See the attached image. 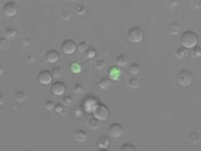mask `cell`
Returning a JSON list of instances; mask_svg holds the SVG:
<instances>
[{"label":"cell","instance_id":"3","mask_svg":"<svg viewBox=\"0 0 201 151\" xmlns=\"http://www.w3.org/2000/svg\"><path fill=\"white\" fill-rule=\"evenodd\" d=\"M176 79L178 84L181 85L189 86L193 80L192 73L187 69H183L180 70L177 74Z\"/></svg>","mask_w":201,"mask_h":151},{"label":"cell","instance_id":"17","mask_svg":"<svg viewBox=\"0 0 201 151\" xmlns=\"http://www.w3.org/2000/svg\"><path fill=\"white\" fill-rule=\"evenodd\" d=\"M163 3L165 8L168 10H175L180 6V2L178 1H165Z\"/></svg>","mask_w":201,"mask_h":151},{"label":"cell","instance_id":"40","mask_svg":"<svg viewBox=\"0 0 201 151\" xmlns=\"http://www.w3.org/2000/svg\"><path fill=\"white\" fill-rule=\"evenodd\" d=\"M82 111L80 110H77L76 111L75 113L76 114V116H77V117H78V116H81L82 115Z\"/></svg>","mask_w":201,"mask_h":151},{"label":"cell","instance_id":"37","mask_svg":"<svg viewBox=\"0 0 201 151\" xmlns=\"http://www.w3.org/2000/svg\"><path fill=\"white\" fill-rule=\"evenodd\" d=\"M74 91L76 93H82L83 91V87L82 85L80 83L76 84L74 87Z\"/></svg>","mask_w":201,"mask_h":151},{"label":"cell","instance_id":"29","mask_svg":"<svg viewBox=\"0 0 201 151\" xmlns=\"http://www.w3.org/2000/svg\"><path fill=\"white\" fill-rule=\"evenodd\" d=\"M74 11L78 15H82L86 13V8L84 5L82 4H79L75 8Z\"/></svg>","mask_w":201,"mask_h":151},{"label":"cell","instance_id":"12","mask_svg":"<svg viewBox=\"0 0 201 151\" xmlns=\"http://www.w3.org/2000/svg\"><path fill=\"white\" fill-rule=\"evenodd\" d=\"M98 103V101L94 97H89L85 100L84 107L87 112L92 113L94 108Z\"/></svg>","mask_w":201,"mask_h":151},{"label":"cell","instance_id":"31","mask_svg":"<svg viewBox=\"0 0 201 151\" xmlns=\"http://www.w3.org/2000/svg\"><path fill=\"white\" fill-rule=\"evenodd\" d=\"M128 85L130 88H136L139 85V81L134 77L131 78L128 80Z\"/></svg>","mask_w":201,"mask_h":151},{"label":"cell","instance_id":"21","mask_svg":"<svg viewBox=\"0 0 201 151\" xmlns=\"http://www.w3.org/2000/svg\"><path fill=\"white\" fill-rule=\"evenodd\" d=\"M100 125V120L95 117L90 118L88 122V126L89 128L92 130L97 129Z\"/></svg>","mask_w":201,"mask_h":151},{"label":"cell","instance_id":"23","mask_svg":"<svg viewBox=\"0 0 201 151\" xmlns=\"http://www.w3.org/2000/svg\"><path fill=\"white\" fill-rule=\"evenodd\" d=\"M140 67L139 64L136 63H133L129 66V72L130 74L134 75H136L139 73L140 71Z\"/></svg>","mask_w":201,"mask_h":151},{"label":"cell","instance_id":"35","mask_svg":"<svg viewBox=\"0 0 201 151\" xmlns=\"http://www.w3.org/2000/svg\"><path fill=\"white\" fill-rule=\"evenodd\" d=\"M55 105L54 102L52 101H47L45 104V109L49 111L53 110H54Z\"/></svg>","mask_w":201,"mask_h":151},{"label":"cell","instance_id":"4","mask_svg":"<svg viewBox=\"0 0 201 151\" xmlns=\"http://www.w3.org/2000/svg\"><path fill=\"white\" fill-rule=\"evenodd\" d=\"M143 32L138 27H133L128 31L129 40L134 43H138L142 40Z\"/></svg>","mask_w":201,"mask_h":151},{"label":"cell","instance_id":"36","mask_svg":"<svg viewBox=\"0 0 201 151\" xmlns=\"http://www.w3.org/2000/svg\"><path fill=\"white\" fill-rule=\"evenodd\" d=\"M106 63L105 61L102 60H98L96 62L95 67L98 70H102L105 67Z\"/></svg>","mask_w":201,"mask_h":151},{"label":"cell","instance_id":"11","mask_svg":"<svg viewBox=\"0 0 201 151\" xmlns=\"http://www.w3.org/2000/svg\"><path fill=\"white\" fill-rule=\"evenodd\" d=\"M60 58V54L57 50H49L46 52L45 59L50 63H55L59 60Z\"/></svg>","mask_w":201,"mask_h":151},{"label":"cell","instance_id":"13","mask_svg":"<svg viewBox=\"0 0 201 151\" xmlns=\"http://www.w3.org/2000/svg\"><path fill=\"white\" fill-rule=\"evenodd\" d=\"M110 142V139L109 136L107 135H103L99 138L97 142V145L100 149H107Z\"/></svg>","mask_w":201,"mask_h":151},{"label":"cell","instance_id":"19","mask_svg":"<svg viewBox=\"0 0 201 151\" xmlns=\"http://www.w3.org/2000/svg\"><path fill=\"white\" fill-rule=\"evenodd\" d=\"M69 68L70 71L73 74H79L82 70V66L76 61H73L70 64Z\"/></svg>","mask_w":201,"mask_h":151},{"label":"cell","instance_id":"15","mask_svg":"<svg viewBox=\"0 0 201 151\" xmlns=\"http://www.w3.org/2000/svg\"><path fill=\"white\" fill-rule=\"evenodd\" d=\"M129 60V57L125 54H121L117 56L115 60V62L117 65L119 67H123L125 66Z\"/></svg>","mask_w":201,"mask_h":151},{"label":"cell","instance_id":"41","mask_svg":"<svg viewBox=\"0 0 201 151\" xmlns=\"http://www.w3.org/2000/svg\"><path fill=\"white\" fill-rule=\"evenodd\" d=\"M99 151H107V149H100L99 150Z\"/></svg>","mask_w":201,"mask_h":151},{"label":"cell","instance_id":"2","mask_svg":"<svg viewBox=\"0 0 201 151\" xmlns=\"http://www.w3.org/2000/svg\"><path fill=\"white\" fill-rule=\"evenodd\" d=\"M94 117L100 121H105L109 115V110L108 107L104 104L98 103L93 110Z\"/></svg>","mask_w":201,"mask_h":151},{"label":"cell","instance_id":"1","mask_svg":"<svg viewBox=\"0 0 201 151\" xmlns=\"http://www.w3.org/2000/svg\"><path fill=\"white\" fill-rule=\"evenodd\" d=\"M181 41L182 45L186 49L193 48L198 42V36L194 31L187 30L182 34Z\"/></svg>","mask_w":201,"mask_h":151},{"label":"cell","instance_id":"10","mask_svg":"<svg viewBox=\"0 0 201 151\" xmlns=\"http://www.w3.org/2000/svg\"><path fill=\"white\" fill-rule=\"evenodd\" d=\"M109 78L114 81H119L121 77V70L117 66H112L108 70Z\"/></svg>","mask_w":201,"mask_h":151},{"label":"cell","instance_id":"28","mask_svg":"<svg viewBox=\"0 0 201 151\" xmlns=\"http://www.w3.org/2000/svg\"><path fill=\"white\" fill-rule=\"evenodd\" d=\"M97 54V50L93 46H90L88 48L86 51V55L89 59H93L96 56Z\"/></svg>","mask_w":201,"mask_h":151},{"label":"cell","instance_id":"8","mask_svg":"<svg viewBox=\"0 0 201 151\" xmlns=\"http://www.w3.org/2000/svg\"><path fill=\"white\" fill-rule=\"evenodd\" d=\"M109 131L111 135L114 138L121 137L124 132L122 125L118 123H114L111 124L109 128Z\"/></svg>","mask_w":201,"mask_h":151},{"label":"cell","instance_id":"14","mask_svg":"<svg viewBox=\"0 0 201 151\" xmlns=\"http://www.w3.org/2000/svg\"><path fill=\"white\" fill-rule=\"evenodd\" d=\"M73 137L76 141L81 143L86 141L88 136L86 131L80 130L75 132Z\"/></svg>","mask_w":201,"mask_h":151},{"label":"cell","instance_id":"9","mask_svg":"<svg viewBox=\"0 0 201 151\" xmlns=\"http://www.w3.org/2000/svg\"><path fill=\"white\" fill-rule=\"evenodd\" d=\"M65 84L62 81H55L52 84L51 87V92L55 95H62L65 93Z\"/></svg>","mask_w":201,"mask_h":151},{"label":"cell","instance_id":"27","mask_svg":"<svg viewBox=\"0 0 201 151\" xmlns=\"http://www.w3.org/2000/svg\"><path fill=\"white\" fill-rule=\"evenodd\" d=\"M136 149L135 145L129 143H125L121 148V150L122 151H136Z\"/></svg>","mask_w":201,"mask_h":151},{"label":"cell","instance_id":"33","mask_svg":"<svg viewBox=\"0 0 201 151\" xmlns=\"http://www.w3.org/2000/svg\"><path fill=\"white\" fill-rule=\"evenodd\" d=\"M78 50L81 53H83V52H86V50L88 49L87 48V44L86 41H81L78 45L77 46Z\"/></svg>","mask_w":201,"mask_h":151},{"label":"cell","instance_id":"25","mask_svg":"<svg viewBox=\"0 0 201 151\" xmlns=\"http://www.w3.org/2000/svg\"><path fill=\"white\" fill-rule=\"evenodd\" d=\"M63 104H57L55 105L54 110L57 113L60 114L62 116H64L66 114L65 108Z\"/></svg>","mask_w":201,"mask_h":151},{"label":"cell","instance_id":"20","mask_svg":"<svg viewBox=\"0 0 201 151\" xmlns=\"http://www.w3.org/2000/svg\"><path fill=\"white\" fill-rule=\"evenodd\" d=\"M27 97L26 94L23 91H18L14 94L15 100L19 102H22L26 100Z\"/></svg>","mask_w":201,"mask_h":151},{"label":"cell","instance_id":"5","mask_svg":"<svg viewBox=\"0 0 201 151\" xmlns=\"http://www.w3.org/2000/svg\"><path fill=\"white\" fill-rule=\"evenodd\" d=\"M37 79L40 83L44 85H48L52 82L53 76L50 70H44L39 73Z\"/></svg>","mask_w":201,"mask_h":151},{"label":"cell","instance_id":"18","mask_svg":"<svg viewBox=\"0 0 201 151\" xmlns=\"http://www.w3.org/2000/svg\"><path fill=\"white\" fill-rule=\"evenodd\" d=\"M17 34L16 29L13 27H9L6 28L4 31V35L5 38L9 40L13 39Z\"/></svg>","mask_w":201,"mask_h":151},{"label":"cell","instance_id":"7","mask_svg":"<svg viewBox=\"0 0 201 151\" xmlns=\"http://www.w3.org/2000/svg\"><path fill=\"white\" fill-rule=\"evenodd\" d=\"M18 9L17 3L14 2H9L4 4L3 6V11L7 16L12 17L16 15Z\"/></svg>","mask_w":201,"mask_h":151},{"label":"cell","instance_id":"32","mask_svg":"<svg viewBox=\"0 0 201 151\" xmlns=\"http://www.w3.org/2000/svg\"><path fill=\"white\" fill-rule=\"evenodd\" d=\"M192 54L194 58H198L201 56V48L200 47L196 46L192 50Z\"/></svg>","mask_w":201,"mask_h":151},{"label":"cell","instance_id":"22","mask_svg":"<svg viewBox=\"0 0 201 151\" xmlns=\"http://www.w3.org/2000/svg\"><path fill=\"white\" fill-rule=\"evenodd\" d=\"M180 31V24L176 22H173L171 24L170 33L173 35H177Z\"/></svg>","mask_w":201,"mask_h":151},{"label":"cell","instance_id":"39","mask_svg":"<svg viewBox=\"0 0 201 151\" xmlns=\"http://www.w3.org/2000/svg\"><path fill=\"white\" fill-rule=\"evenodd\" d=\"M6 45V41L5 38L3 37L0 38V49L1 50L4 49Z\"/></svg>","mask_w":201,"mask_h":151},{"label":"cell","instance_id":"26","mask_svg":"<svg viewBox=\"0 0 201 151\" xmlns=\"http://www.w3.org/2000/svg\"><path fill=\"white\" fill-rule=\"evenodd\" d=\"M111 84L109 79L106 78H103L99 82V87L102 89H107L110 86Z\"/></svg>","mask_w":201,"mask_h":151},{"label":"cell","instance_id":"38","mask_svg":"<svg viewBox=\"0 0 201 151\" xmlns=\"http://www.w3.org/2000/svg\"><path fill=\"white\" fill-rule=\"evenodd\" d=\"M71 15L70 13L66 11H62L61 13V17L62 20H70Z\"/></svg>","mask_w":201,"mask_h":151},{"label":"cell","instance_id":"24","mask_svg":"<svg viewBox=\"0 0 201 151\" xmlns=\"http://www.w3.org/2000/svg\"><path fill=\"white\" fill-rule=\"evenodd\" d=\"M51 72L53 77L56 79H58L62 75V69L60 67H58V66L52 68Z\"/></svg>","mask_w":201,"mask_h":151},{"label":"cell","instance_id":"16","mask_svg":"<svg viewBox=\"0 0 201 151\" xmlns=\"http://www.w3.org/2000/svg\"><path fill=\"white\" fill-rule=\"evenodd\" d=\"M175 54L178 59H185L187 56L188 54L187 49L183 46L178 47L176 48Z\"/></svg>","mask_w":201,"mask_h":151},{"label":"cell","instance_id":"30","mask_svg":"<svg viewBox=\"0 0 201 151\" xmlns=\"http://www.w3.org/2000/svg\"><path fill=\"white\" fill-rule=\"evenodd\" d=\"M188 139L189 142L192 144H196L199 141V138L196 132L191 133L189 136Z\"/></svg>","mask_w":201,"mask_h":151},{"label":"cell","instance_id":"6","mask_svg":"<svg viewBox=\"0 0 201 151\" xmlns=\"http://www.w3.org/2000/svg\"><path fill=\"white\" fill-rule=\"evenodd\" d=\"M77 48L76 42L73 40H70L63 41L61 47L62 52L67 55H71L74 53Z\"/></svg>","mask_w":201,"mask_h":151},{"label":"cell","instance_id":"34","mask_svg":"<svg viewBox=\"0 0 201 151\" xmlns=\"http://www.w3.org/2000/svg\"><path fill=\"white\" fill-rule=\"evenodd\" d=\"M62 104L65 106H70L72 102V97L70 96H67L62 98Z\"/></svg>","mask_w":201,"mask_h":151}]
</instances>
